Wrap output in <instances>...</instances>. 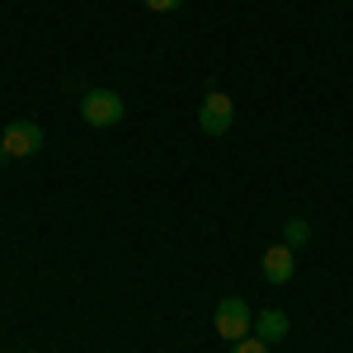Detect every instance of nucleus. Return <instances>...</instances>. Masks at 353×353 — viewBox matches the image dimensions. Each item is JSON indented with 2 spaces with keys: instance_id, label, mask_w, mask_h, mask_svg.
<instances>
[{
  "instance_id": "nucleus-8",
  "label": "nucleus",
  "mask_w": 353,
  "mask_h": 353,
  "mask_svg": "<svg viewBox=\"0 0 353 353\" xmlns=\"http://www.w3.org/2000/svg\"><path fill=\"white\" fill-rule=\"evenodd\" d=\"M231 353H269V344H264L259 334H245V339H236V344H231Z\"/></svg>"
},
{
  "instance_id": "nucleus-3",
  "label": "nucleus",
  "mask_w": 353,
  "mask_h": 353,
  "mask_svg": "<svg viewBox=\"0 0 353 353\" xmlns=\"http://www.w3.org/2000/svg\"><path fill=\"white\" fill-rule=\"evenodd\" d=\"M231 123H236V104H231V94L212 90V94L198 104V128H203L208 137H226V132H231Z\"/></svg>"
},
{
  "instance_id": "nucleus-9",
  "label": "nucleus",
  "mask_w": 353,
  "mask_h": 353,
  "mask_svg": "<svg viewBox=\"0 0 353 353\" xmlns=\"http://www.w3.org/2000/svg\"><path fill=\"white\" fill-rule=\"evenodd\" d=\"M184 0H146V10H156V14H170V10H179Z\"/></svg>"
},
{
  "instance_id": "nucleus-2",
  "label": "nucleus",
  "mask_w": 353,
  "mask_h": 353,
  "mask_svg": "<svg viewBox=\"0 0 353 353\" xmlns=\"http://www.w3.org/2000/svg\"><path fill=\"white\" fill-rule=\"evenodd\" d=\"M212 325H217L221 339H231V344H236V339H245V334L254 330V311L245 306V297H221Z\"/></svg>"
},
{
  "instance_id": "nucleus-5",
  "label": "nucleus",
  "mask_w": 353,
  "mask_h": 353,
  "mask_svg": "<svg viewBox=\"0 0 353 353\" xmlns=\"http://www.w3.org/2000/svg\"><path fill=\"white\" fill-rule=\"evenodd\" d=\"M292 273H297L292 245H269V250H264V283L283 288V283H292Z\"/></svg>"
},
{
  "instance_id": "nucleus-4",
  "label": "nucleus",
  "mask_w": 353,
  "mask_h": 353,
  "mask_svg": "<svg viewBox=\"0 0 353 353\" xmlns=\"http://www.w3.org/2000/svg\"><path fill=\"white\" fill-rule=\"evenodd\" d=\"M0 146H5V156H10V161L33 156V151L43 146V128H38V123H10L5 137H0Z\"/></svg>"
},
{
  "instance_id": "nucleus-6",
  "label": "nucleus",
  "mask_w": 353,
  "mask_h": 353,
  "mask_svg": "<svg viewBox=\"0 0 353 353\" xmlns=\"http://www.w3.org/2000/svg\"><path fill=\"white\" fill-rule=\"evenodd\" d=\"M254 334H259L269 349H273V344H283V339H288V316H283L278 306L259 311V316H254Z\"/></svg>"
},
{
  "instance_id": "nucleus-10",
  "label": "nucleus",
  "mask_w": 353,
  "mask_h": 353,
  "mask_svg": "<svg viewBox=\"0 0 353 353\" xmlns=\"http://www.w3.org/2000/svg\"><path fill=\"white\" fill-rule=\"evenodd\" d=\"M5 161H10V156H5V146H0V170H5Z\"/></svg>"
},
{
  "instance_id": "nucleus-1",
  "label": "nucleus",
  "mask_w": 353,
  "mask_h": 353,
  "mask_svg": "<svg viewBox=\"0 0 353 353\" xmlns=\"http://www.w3.org/2000/svg\"><path fill=\"white\" fill-rule=\"evenodd\" d=\"M123 113H128V104H123L118 90H90V94L81 99V118L90 123V128H118Z\"/></svg>"
},
{
  "instance_id": "nucleus-7",
  "label": "nucleus",
  "mask_w": 353,
  "mask_h": 353,
  "mask_svg": "<svg viewBox=\"0 0 353 353\" xmlns=\"http://www.w3.org/2000/svg\"><path fill=\"white\" fill-rule=\"evenodd\" d=\"M306 241H311V221H306V217H288V221H283V245L297 250V245H306Z\"/></svg>"
}]
</instances>
